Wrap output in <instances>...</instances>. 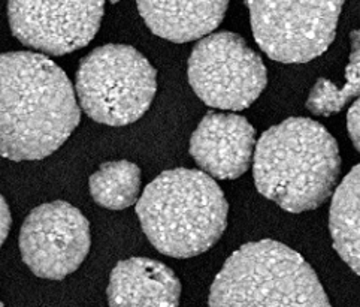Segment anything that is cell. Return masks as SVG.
I'll return each instance as SVG.
<instances>
[{
	"mask_svg": "<svg viewBox=\"0 0 360 307\" xmlns=\"http://www.w3.org/2000/svg\"><path fill=\"white\" fill-rule=\"evenodd\" d=\"M340 173L337 139L316 120L290 117L269 127L256 144L257 191L289 213L319 208L333 194Z\"/></svg>",
	"mask_w": 360,
	"mask_h": 307,
	"instance_id": "7a4b0ae2",
	"label": "cell"
},
{
	"mask_svg": "<svg viewBox=\"0 0 360 307\" xmlns=\"http://www.w3.org/2000/svg\"><path fill=\"white\" fill-rule=\"evenodd\" d=\"M139 14L158 37L175 44L205 38L217 29L229 0H136Z\"/></svg>",
	"mask_w": 360,
	"mask_h": 307,
	"instance_id": "7c38bea8",
	"label": "cell"
},
{
	"mask_svg": "<svg viewBox=\"0 0 360 307\" xmlns=\"http://www.w3.org/2000/svg\"><path fill=\"white\" fill-rule=\"evenodd\" d=\"M347 131H349L354 149L360 153V98L352 105L349 114H347Z\"/></svg>",
	"mask_w": 360,
	"mask_h": 307,
	"instance_id": "2e32d148",
	"label": "cell"
},
{
	"mask_svg": "<svg viewBox=\"0 0 360 307\" xmlns=\"http://www.w3.org/2000/svg\"><path fill=\"white\" fill-rule=\"evenodd\" d=\"M11 225H12L11 210L6 199L4 198L2 194H0V246L6 242L11 231Z\"/></svg>",
	"mask_w": 360,
	"mask_h": 307,
	"instance_id": "e0dca14e",
	"label": "cell"
},
{
	"mask_svg": "<svg viewBox=\"0 0 360 307\" xmlns=\"http://www.w3.org/2000/svg\"><path fill=\"white\" fill-rule=\"evenodd\" d=\"M256 144V129L245 117L210 111L191 134L190 155L214 179L235 180L248 171Z\"/></svg>",
	"mask_w": 360,
	"mask_h": 307,
	"instance_id": "30bf717a",
	"label": "cell"
},
{
	"mask_svg": "<svg viewBox=\"0 0 360 307\" xmlns=\"http://www.w3.org/2000/svg\"><path fill=\"white\" fill-rule=\"evenodd\" d=\"M108 2L112 4V5H115V4H118V2H120V0H108Z\"/></svg>",
	"mask_w": 360,
	"mask_h": 307,
	"instance_id": "ac0fdd59",
	"label": "cell"
},
{
	"mask_svg": "<svg viewBox=\"0 0 360 307\" xmlns=\"http://www.w3.org/2000/svg\"><path fill=\"white\" fill-rule=\"evenodd\" d=\"M141 184V168L129 161L105 162L89 180L94 203L108 210H124L136 204Z\"/></svg>",
	"mask_w": 360,
	"mask_h": 307,
	"instance_id": "5bb4252c",
	"label": "cell"
},
{
	"mask_svg": "<svg viewBox=\"0 0 360 307\" xmlns=\"http://www.w3.org/2000/svg\"><path fill=\"white\" fill-rule=\"evenodd\" d=\"M91 246L90 223L66 201L33 208L20 231L22 261L33 275L62 280L86 261Z\"/></svg>",
	"mask_w": 360,
	"mask_h": 307,
	"instance_id": "ba28073f",
	"label": "cell"
},
{
	"mask_svg": "<svg viewBox=\"0 0 360 307\" xmlns=\"http://www.w3.org/2000/svg\"><path fill=\"white\" fill-rule=\"evenodd\" d=\"M345 0H248L257 45L272 61L307 63L333 42Z\"/></svg>",
	"mask_w": 360,
	"mask_h": 307,
	"instance_id": "8992f818",
	"label": "cell"
},
{
	"mask_svg": "<svg viewBox=\"0 0 360 307\" xmlns=\"http://www.w3.org/2000/svg\"><path fill=\"white\" fill-rule=\"evenodd\" d=\"M0 307H4V303H2V300H0Z\"/></svg>",
	"mask_w": 360,
	"mask_h": 307,
	"instance_id": "d6986e66",
	"label": "cell"
},
{
	"mask_svg": "<svg viewBox=\"0 0 360 307\" xmlns=\"http://www.w3.org/2000/svg\"><path fill=\"white\" fill-rule=\"evenodd\" d=\"M75 92L81 110L106 126H127L148 111L158 73L148 58L124 44H106L82 58Z\"/></svg>",
	"mask_w": 360,
	"mask_h": 307,
	"instance_id": "5b68a950",
	"label": "cell"
},
{
	"mask_svg": "<svg viewBox=\"0 0 360 307\" xmlns=\"http://www.w3.org/2000/svg\"><path fill=\"white\" fill-rule=\"evenodd\" d=\"M81 120L65 70L32 51L0 54V156L41 161L62 147Z\"/></svg>",
	"mask_w": 360,
	"mask_h": 307,
	"instance_id": "6da1fadb",
	"label": "cell"
},
{
	"mask_svg": "<svg viewBox=\"0 0 360 307\" xmlns=\"http://www.w3.org/2000/svg\"><path fill=\"white\" fill-rule=\"evenodd\" d=\"M188 82L208 107L241 111L253 105L268 82L262 57L233 32L202 38L188 57Z\"/></svg>",
	"mask_w": 360,
	"mask_h": 307,
	"instance_id": "52a82bcc",
	"label": "cell"
},
{
	"mask_svg": "<svg viewBox=\"0 0 360 307\" xmlns=\"http://www.w3.org/2000/svg\"><path fill=\"white\" fill-rule=\"evenodd\" d=\"M350 61L345 69L342 86H335L330 80L320 78L311 89L307 110L314 115L329 117L340 113L345 105L360 96V29L352 32Z\"/></svg>",
	"mask_w": 360,
	"mask_h": 307,
	"instance_id": "9a60e30c",
	"label": "cell"
},
{
	"mask_svg": "<svg viewBox=\"0 0 360 307\" xmlns=\"http://www.w3.org/2000/svg\"><path fill=\"white\" fill-rule=\"evenodd\" d=\"M103 13L105 0H8L12 35L50 56H66L90 44Z\"/></svg>",
	"mask_w": 360,
	"mask_h": 307,
	"instance_id": "9c48e42d",
	"label": "cell"
},
{
	"mask_svg": "<svg viewBox=\"0 0 360 307\" xmlns=\"http://www.w3.org/2000/svg\"><path fill=\"white\" fill-rule=\"evenodd\" d=\"M136 215L155 249L187 259L210 251L221 239L229 204L210 174L174 168L146 187L136 203Z\"/></svg>",
	"mask_w": 360,
	"mask_h": 307,
	"instance_id": "3957f363",
	"label": "cell"
},
{
	"mask_svg": "<svg viewBox=\"0 0 360 307\" xmlns=\"http://www.w3.org/2000/svg\"><path fill=\"white\" fill-rule=\"evenodd\" d=\"M208 307H332L314 268L280 242H251L215 276Z\"/></svg>",
	"mask_w": 360,
	"mask_h": 307,
	"instance_id": "277c9868",
	"label": "cell"
},
{
	"mask_svg": "<svg viewBox=\"0 0 360 307\" xmlns=\"http://www.w3.org/2000/svg\"><path fill=\"white\" fill-rule=\"evenodd\" d=\"M333 249L360 276V163L344 177L329 211Z\"/></svg>",
	"mask_w": 360,
	"mask_h": 307,
	"instance_id": "4fadbf2b",
	"label": "cell"
},
{
	"mask_svg": "<svg viewBox=\"0 0 360 307\" xmlns=\"http://www.w3.org/2000/svg\"><path fill=\"white\" fill-rule=\"evenodd\" d=\"M106 295L110 307H178L181 282L166 264L135 256L114 267Z\"/></svg>",
	"mask_w": 360,
	"mask_h": 307,
	"instance_id": "8fae6325",
	"label": "cell"
}]
</instances>
